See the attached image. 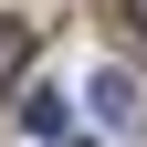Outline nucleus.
<instances>
[{"mask_svg":"<svg viewBox=\"0 0 147 147\" xmlns=\"http://www.w3.org/2000/svg\"><path fill=\"white\" fill-rule=\"evenodd\" d=\"M84 105H95V126H137V116H147V84H137V74H116V63H105L95 84H84Z\"/></svg>","mask_w":147,"mask_h":147,"instance_id":"1","label":"nucleus"},{"mask_svg":"<svg viewBox=\"0 0 147 147\" xmlns=\"http://www.w3.org/2000/svg\"><path fill=\"white\" fill-rule=\"evenodd\" d=\"M21 63H32V32H21V21H0V95L21 84Z\"/></svg>","mask_w":147,"mask_h":147,"instance_id":"2","label":"nucleus"},{"mask_svg":"<svg viewBox=\"0 0 147 147\" xmlns=\"http://www.w3.org/2000/svg\"><path fill=\"white\" fill-rule=\"evenodd\" d=\"M21 126L32 137H63V95H21Z\"/></svg>","mask_w":147,"mask_h":147,"instance_id":"3","label":"nucleus"},{"mask_svg":"<svg viewBox=\"0 0 147 147\" xmlns=\"http://www.w3.org/2000/svg\"><path fill=\"white\" fill-rule=\"evenodd\" d=\"M126 21H137V32H147V0H126Z\"/></svg>","mask_w":147,"mask_h":147,"instance_id":"4","label":"nucleus"},{"mask_svg":"<svg viewBox=\"0 0 147 147\" xmlns=\"http://www.w3.org/2000/svg\"><path fill=\"white\" fill-rule=\"evenodd\" d=\"M42 147H74V137H42Z\"/></svg>","mask_w":147,"mask_h":147,"instance_id":"5","label":"nucleus"}]
</instances>
